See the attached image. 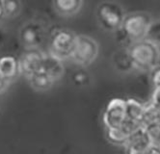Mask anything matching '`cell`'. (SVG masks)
Segmentation results:
<instances>
[{
	"mask_svg": "<svg viewBox=\"0 0 160 154\" xmlns=\"http://www.w3.org/2000/svg\"><path fill=\"white\" fill-rule=\"evenodd\" d=\"M152 21V17L147 13H133L124 17L120 29L131 44L145 39Z\"/></svg>",
	"mask_w": 160,
	"mask_h": 154,
	"instance_id": "obj_2",
	"label": "cell"
},
{
	"mask_svg": "<svg viewBox=\"0 0 160 154\" xmlns=\"http://www.w3.org/2000/svg\"><path fill=\"white\" fill-rule=\"evenodd\" d=\"M1 7L5 15L13 17L18 13L19 2H18V0H3Z\"/></svg>",
	"mask_w": 160,
	"mask_h": 154,
	"instance_id": "obj_19",
	"label": "cell"
},
{
	"mask_svg": "<svg viewBox=\"0 0 160 154\" xmlns=\"http://www.w3.org/2000/svg\"><path fill=\"white\" fill-rule=\"evenodd\" d=\"M20 39L24 45L34 48L42 42L43 29L38 23L30 22L21 29Z\"/></svg>",
	"mask_w": 160,
	"mask_h": 154,
	"instance_id": "obj_9",
	"label": "cell"
},
{
	"mask_svg": "<svg viewBox=\"0 0 160 154\" xmlns=\"http://www.w3.org/2000/svg\"><path fill=\"white\" fill-rule=\"evenodd\" d=\"M124 17L122 6L114 1L101 2L97 10V17L100 26L108 31L120 29Z\"/></svg>",
	"mask_w": 160,
	"mask_h": 154,
	"instance_id": "obj_3",
	"label": "cell"
},
{
	"mask_svg": "<svg viewBox=\"0 0 160 154\" xmlns=\"http://www.w3.org/2000/svg\"><path fill=\"white\" fill-rule=\"evenodd\" d=\"M75 35L68 30H58L51 37L49 45V54L58 60H66L71 58Z\"/></svg>",
	"mask_w": 160,
	"mask_h": 154,
	"instance_id": "obj_5",
	"label": "cell"
},
{
	"mask_svg": "<svg viewBox=\"0 0 160 154\" xmlns=\"http://www.w3.org/2000/svg\"><path fill=\"white\" fill-rule=\"evenodd\" d=\"M145 130L151 142V146L160 150V122L145 126Z\"/></svg>",
	"mask_w": 160,
	"mask_h": 154,
	"instance_id": "obj_17",
	"label": "cell"
},
{
	"mask_svg": "<svg viewBox=\"0 0 160 154\" xmlns=\"http://www.w3.org/2000/svg\"><path fill=\"white\" fill-rule=\"evenodd\" d=\"M124 146L127 147V154H147L152 146L145 127L142 126L130 134Z\"/></svg>",
	"mask_w": 160,
	"mask_h": 154,
	"instance_id": "obj_8",
	"label": "cell"
},
{
	"mask_svg": "<svg viewBox=\"0 0 160 154\" xmlns=\"http://www.w3.org/2000/svg\"><path fill=\"white\" fill-rule=\"evenodd\" d=\"M42 72L47 74L54 82L58 80L64 73V66L61 60L54 58L53 56L44 55L42 67Z\"/></svg>",
	"mask_w": 160,
	"mask_h": 154,
	"instance_id": "obj_10",
	"label": "cell"
},
{
	"mask_svg": "<svg viewBox=\"0 0 160 154\" xmlns=\"http://www.w3.org/2000/svg\"><path fill=\"white\" fill-rule=\"evenodd\" d=\"M152 82L155 89L160 90V69L156 70L152 76Z\"/></svg>",
	"mask_w": 160,
	"mask_h": 154,
	"instance_id": "obj_23",
	"label": "cell"
},
{
	"mask_svg": "<svg viewBox=\"0 0 160 154\" xmlns=\"http://www.w3.org/2000/svg\"><path fill=\"white\" fill-rule=\"evenodd\" d=\"M144 40L151 42L160 48V20L152 21Z\"/></svg>",
	"mask_w": 160,
	"mask_h": 154,
	"instance_id": "obj_18",
	"label": "cell"
},
{
	"mask_svg": "<svg viewBox=\"0 0 160 154\" xmlns=\"http://www.w3.org/2000/svg\"><path fill=\"white\" fill-rule=\"evenodd\" d=\"M72 79H73V82L75 83L76 85H78V86H82V85H85L86 83H87V81H88V76H87V74L84 73V72H76V73L73 75Z\"/></svg>",
	"mask_w": 160,
	"mask_h": 154,
	"instance_id": "obj_20",
	"label": "cell"
},
{
	"mask_svg": "<svg viewBox=\"0 0 160 154\" xmlns=\"http://www.w3.org/2000/svg\"><path fill=\"white\" fill-rule=\"evenodd\" d=\"M98 55V44L97 42L84 35L75 36L73 49L71 58L79 66H89Z\"/></svg>",
	"mask_w": 160,
	"mask_h": 154,
	"instance_id": "obj_4",
	"label": "cell"
},
{
	"mask_svg": "<svg viewBox=\"0 0 160 154\" xmlns=\"http://www.w3.org/2000/svg\"><path fill=\"white\" fill-rule=\"evenodd\" d=\"M158 115H159V122H160V108H158Z\"/></svg>",
	"mask_w": 160,
	"mask_h": 154,
	"instance_id": "obj_25",
	"label": "cell"
},
{
	"mask_svg": "<svg viewBox=\"0 0 160 154\" xmlns=\"http://www.w3.org/2000/svg\"><path fill=\"white\" fill-rule=\"evenodd\" d=\"M9 84H10V81H8L1 73H0V93H2L7 89Z\"/></svg>",
	"mask_w": 160,
	"mask_h": 154,
	"instance_id": "obj_22",
	"label": "cell"
},
{
	"mask_svg": "<svg viewBox=\"0 0 160 154\" xmlns=\"http://www.w3.org/2000/svg\"><path fill=\"white\" fill-rule=\"evenodd\" d=\"M28 81L33 89L37 91H47L51 88L54 81L50 79L47 74L42 72H40L36 74H34L30 78H28Z\"/></svg>",
	"mask_w": 160,
	"mask_h": 154,
	"instance_id": "obj_14",
	"label": "cell"
},
{
	"mask_svg": "<svg viewBox=\"0 0 160 154\" xmlns=\"http://www.w3.org/2000/svg\"><path fill=\"white\" fill-rule=\"evenodd\" d=\"M54 7L59 14L71 16L79 11L82 5V0H53Z\"/></svg>",
	"mask_w": 160,
	"mask_h": 154,
	"instance_id": "obj_12",
	"label": "cell"
},
{
	"mask_svg": "<svg viewBox=\"0 0 160 154\" xmlns=\"http://www.w3.org/2000/svg\"><path fill=\"white\" fill-rule=\"evenodd\" d=\"M154 122H159V115H158V108L151 102L148 105L144 106V111L141 118V123L145 127L148 124Z\"/></svg>",
	"mask_w": 160,
	"mask_h": 154,
	"instance_id": "obj_16",
	"label": "cell"
},
{
	"mask_svg": "<svg viewBox=\"0 0 160 154\" xmlns=\"http://www.w3.org/2000/svg\"><path fill=\"white\" fill-rule=\"evenodd\" d=\"M144 106L142 103L133 98L125 100V118L135 122H140L144 111Z\"/></svg>",
	"mask_w": 160,
	"mask_h": 154,
	"instance_id": "obj_13",
	"label": "cell"
},
{
	"mask_svg": "<svg viewBox=\"0 0 160 154\" xmlns=\"http://www.w3.org/2000/svg\"><path fill=\"white\" fill-rule=\"evenodd\" d=\"M128 52L133 67L143 72L155 68L160 63V48L147 40L131 43Z\"/></svg>",
	"mask_w": 160,
	"mask_h": 154,
	"instance_id": "obj_1",
	"label": "cell"
},
{
	"mask_svg": "<svg viewBox=\"0 0 160 154\" xmlns=\"http://www.w3.org/2000/svg\"><path fill=\"white\" fill-rule=\"evenodd\" d=\"M43 54L36 49H31L22 55L18 61L19 72H21L27 79L42 72L43 62Z\"/></svg>",
	"mask_w": 160,
	"mask_h": 154,
	"instance_id": "obj_7",
	"label": "cell"
},
{
	"mask_svg": "<svg viewBox=\"0 0 160 154\" xmlns=\"http://www.w3.org/2000/svg\"><path fill=\"white\" fill-rule=\"evenodd\" d=\"M106 137L110 143L114 145H125L128 140L129 135L121 127H119V128H107Z\"/></svg>",
	"mask_w": 160,
	"mask_h": 154,
	"instance_id": "obj_15",
	"label": "cell"
},
{
	"mask_svg": "<svg viewBox=\"0 0 160 154\" xmlns=\"http://www.w3.org/2000/svg\"><path fill=\"white\" fill-rule=\"evenodd\" d=\"M152 103L157 108H160V90L155 89L153 94H152Z\"/></svg>",
	"mask_w": 160,
	"mask_h": 154,
	"instance_id": "obj_21",
	"label": "cell"
},
{
	"mask_svg": "<svg viewBox=\"0 0 160 154\" xmlns=\"http://www.w3.org/2000/svg\"><path fill=\"white\" fill-rule=\"evenodd\" d=\"M0 73L11 82L19 73L18 61L13 56H3L0 58Z\"/></svg>",
	"mask_w": 160,
	"mask_h": 154,
	"instance_id": "obj_11",
	"label": "cell"
},
{
	"mask_svg": "<svg viewBox=\"0 0 160 154\" xmlns=\"http://www.w3.org/2000/svg\"><path fill=\"white\" fill-rule=\"evenodd\" d=\"M125 121V100L113 98L107 104L103 113V122L106 128H119Z\"/></svg>",
	"mask_w": 160,
	"mask_h": 154,
	"instance_id": "obj_6",
	"label": "cell"
},
{
	"mask_svg": "<svg viewBox=\"0 0 160 154\" xmlns=\"http://www.w3.org/2000/svg\"><path fill=\"white\" fill-rule=\"evenodd\" d=\"M147 154H160V150L155 148V147H151L150 148H148Z\"/></svg>",
	"mask_w": 160,
	"mask_h": 154,
	"instance_id": "obj_24",
	"label": "cell"
}]
</instances>
